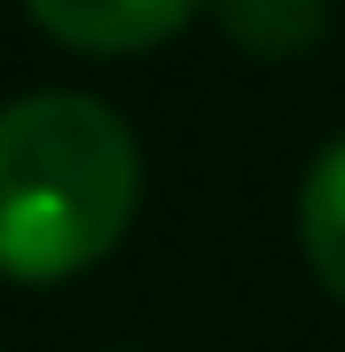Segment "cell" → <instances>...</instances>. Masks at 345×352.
Instances as JSON below:
<instances>
[{
  "instance_id": "cell-1",
  "label": "cell",
  "mask_w": 345,
  "mask_h": 352,
  "mask_svg": "<svg viewBox=\"0 0 345 352\" xmlns=\"http://www.w3.org/2000/svg\"><path fill=\"white\" fill-rule=\"evenodd\" d=\"M141 204V141L94 94L0 110V282H71L118 251Z\"/></svg>"
},
{
  "instance_id": "cell-2",
  "label": "cell",
  "mask_w": 345,
  "mask_h": 352,
  "mask_svg": "<svg viewBox=\"0 0 345 352\" xmlns=\"http://www.w3.org/2000/svg\"><path fill=\"white\" fill-rule=\"evenodd\" d=\"M24 8L48 39H63L79 55H141L173 39L205 0H24Z\"/></svg>"
},
{
  "instance_id": "cell-3",
  "label": "cell",
  "mask_w": 345,
  "mask_h": 352,
  "mask_svg": "<svg viewBox=\"0 0 345 352\" xmlns=\"http://www.w3.org/2000/svg\"><path fill=\"white\" fill-rule=\"evenodd\" d=\"M298 243H306V266L322 274V289L345 305V141L314 157L306 188H298Z\"/></svg>"
},
{
  "instance_id": "cell-4",
  "label": "cell",
  "mask_w": 345,
  "mask_h": 352,
  "mask_svg": "<svg viewBox=\"0 0 345 352\" xmlns=\"http://www.w3.org/2000/svg\"><path fill=\"white\" fill-rule=\"evenodd\" d=\"M220 32L236 39L243 55H306L322 32H330V0H212Z\"/></svg>"
}]
</instances>
